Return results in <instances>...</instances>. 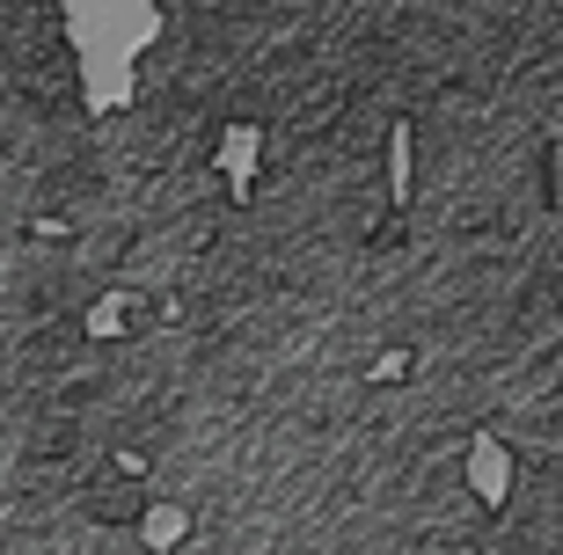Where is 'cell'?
<instances>
[{"instance_id": "cell-3", "label": "cell", "mask_w": 563, "mask_h": 555, "mask_svg": "<svg viewBox=\"0 0 563 555\" xmlns=\"http://www.w3.org/2000/svg\"><path fill=\"white\" fill-rule=\"evenodd\" d=\"M556 198V140L527 81H454L402 118L396 234L410 248L520 242Z\"/></svg>"}, {"instance_id": "cell-1", "label": "cell", "mask_w": 563, "mask_h": 555, "mask_svg": "<svg viewBox=\"0 0 563 555\" xmlns=\"http://www.w3.org/2000/svg\"><path fill=\"white\" fill-rule=\"evenodd\" d=\"M461 44L468 0H154L125 96L228 146L336 118L402 124L461 81Z\"/></svg>"}, {"instance_id": "cell-2", "label": "cell", "mask_w": 563, "mask_h": 555, "mask_svg": "<svg viewBox=\"0 0 563 555\" xmlns=\"http://www.w3.org/2000/svg\"><path fill=\"white\" fill-rule=\"evenodd\" d=\"M234 190L242 168L228 162L220 132L125 96L96 110V140L59 212V242L103 308H176L228 226Z\"/></svg>"}]
</instances>
